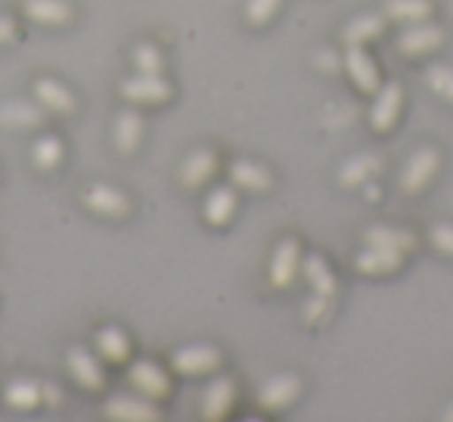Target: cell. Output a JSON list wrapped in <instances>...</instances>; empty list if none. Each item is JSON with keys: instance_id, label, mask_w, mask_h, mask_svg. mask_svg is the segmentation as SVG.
Segmentation results:
<instances>
[{"instance_id": "2e32d148", "label": "cell", "mask_w": 453, "mask_h": 422, "mask_svg": "<svg viewBox=\"0 0 453 422\" xmlns=\"http://www.w3.org/2000/svg\"><path fill=\"white\" fill-rule=\"evenodd\" d=\"M230 180L242 189L265 193V189H271L273 174H271V168H265L261 162H252V158H234V162H230Z\"/></svg>"}, {"instance_id": "e0dca14e", "label": "cell", "mask_w": 453, "mask_h": 422, "mask_svg": "<svg viewBox=\"0 0 453 422\" xmlns=\"http://www.w3.org/2000/svg\"><path fill=\"white\" fill-rule=\"evenodd\" d=\"M69 372L78 385H84L88 391L103 388V366L100 357L88 351V348H72L69 351Z\"/></svg>"}, {"instance_id": "7c38bea8", "label": "cell", "mask_w": 453, "mask_h": 422, "mask_svg": "<svg viewBox=\"0 0 453 422\" xmlns=\"http://www.w3.org/2000/svg\"><path fill=\"white\" fill-rule=\"evenodd\" d=\"M131 382H134V388L150 397V401H162L171 391V382H168V376H165V370L158 364H152V360H137V364L131 366Z\"/></svg>"}, {"instance_id": "83f0119b", "label": "cell", "mask_w": 453, "mask_h": 422, "mask_svg": "<svg viewBox=\"0 0 453 422\" xmlns=\"http://www.w3.org/2000/svg\"><path fill=\"white\" fill-rule=\"evenodd\" d=\"M366 246H385V249H401L407 252L413 246V236L407 230H395V227H372L366 234Z\"/></svg>"}, {"instance_id": "4fadbf2b", "label": "cell", "mask_w": 453, "mask_h": 422, "mask_svg": "<svg viewBox=\"0 0 453 422\" xmlns=\"http://www.w3.org/2000/svg\"><path fill=\"white\" fill-rule=\"evenodd\" d=\"M236 215V189L234 187H214L202 202V218L211 227H226Z\"/></svg>"}, {"instance_id": "d4e9b609", "label": "cell", "mask_w": 453, "mask_h": 422, "mask_svg": "<svg viewBox=\"0 0 453 422\" xmlns=\"http://www.w3.org/2000/svg\"><path fill=\"white\" fill-rule=\"evenodd\" d=\"M376 171H379L376 156H351L339 168V180L342 187H364L370 180V174H376Z\"/></svg>"}, {"instance_id": "1f68e13d", "label": "cell", "mask_w": 453, "mask_h": 422, "mask_svg": "<svg viewBox=\"0 0 453 422\" xmlns=\"http://www.w3.org/2000/svg\"><path fill=\"white\" fill-rule=\"evenodd\" d=\"M283 0H246V22L249 26H267L280 13Z\"/></svg>"}, {"instance_id": "4316f807", "label": "cell", "mask_w": 453, "mask_h": 422, "mask_svg": "<svg viewBox=\"0 0 453 422\" xmlns=\"http://www.w3.org/2000/svg\"><path fill=\"white\" fill-rule=\"evenodd\" d=\"M385 16L403 22H426L432 16V0H385Z\"/></svg>"}, {"instance_id": "cb8c5ba5", "label": "cell", "mask_w": 453, "mask_h": 422, "mask_svg": "<svg viewBox=\"0 0 453 422\" xmlns=\"http://www.w3.org/2000/svg\"><path fill=\"white\" fill-rule=\"evenodd\" d=\"M63 158H65V143L57 134H41L32 143V162L38 165V168H44V171L59 168Z\"/></svg>"}, {"instance_id": "7402d4cb", "label": "cell", "mask_w": 453, "mask_h": 422, "mask_svg": "<svg viewBox=\"0 0 453 422\" xmlns=\"http://www.w3.org/2000/svg\"><path fill=\"white\" fill-rule=\"evenodd\" d=\"M4 401L13 410H35L44 403V391H41V382H35V379H13L4 388Z\"/></svg>"}, {"instance_id": "836d02e7", "label": "cell", "mask_w": 453, "mask_h": 422, "mask_svg": "<svg viewBox=\"0 0 453 422\" xmlns=\"http://www.w3.org/2000/svg\"><path fill=\"white\" fill-rule=\"evenodd\" d=\"M16 32H19V26H16L13 16H4L0 13V44H7V41L16 38Z\"/></svg>"}, {"instance_id": "277c9868", "label": "cell", "mask_w": 453, "mask_h": 422, "mask_svg": "<svg viewBox=\"0 0 453 422\" xmlns=\"http://www.w3.org/2000/svg\"><path fill=\"white\" fill-rule=\"evenodd\" d=\"M403 112V88L401 84H385L376 90V103L370 109V125L376 134H388L401 121Z\"/></svg>"}, {"instance_id": "d6a6232c", "label": "cell", "mask_w": 453, "mask_h": 422, "mask_svg": "<svg viewBox=\"0 0 453 422\" xmlns=\"http://www.w3.org/2000/svg\"><path fill=\"white\" fill-rule=\"evenodd\" d=\"M428 242H432L444 258H453V224L450 221L432 224V227H428Z\"/></svg>"}, {"instance_id": "5bb4252c", "label": "cell", "mask_w": 453, "mask_h": 422, "mask_svg": "<svg viewBox=\"0 0 453 422\" xmlns=\"http://www.w3.org/2000/svg\"><path fill=\"white\" fill-rule=\"evenodd\" d=\"M234 379H214V382H208L205 391H202V416L205 419H224L230 413V407H234Z\"/></svg>"}, {"instance_id": "6da1fadb", "label": "cell", "mask_w": 453, "mask_h": 422, "mask_svg": "<svg viewBox=\"0 0 453 422\" xmlns=\"http://www.w3.org/2000/svg\"><path fill=\"white\" fill-rule=\"evenodd\" d=\"M438 165H441V152L434 150V146H419V150L410 152L403 168L397 171V187H401L403 193H422V189L432 183Z\"/></svg>"}, {"instance_id": "4dcf8cb0", "label": "cell", "mask_w": 453, "mask_h": 422, "mask_svg": "<svg viewBox=\"0 0 453 422\" xmlns=\"http://www.w3.org/2000/svg\"><path fill=\"white\" fill-rule=\"evenodd\" d=\"M426 81L432 84V90L438 96H444L447 103H453V65L434 63L426 69Z\"/></svg>"}, {"instance_id": "7a4b0ae2", "label": "cell", "mask_w": 453, "mask_h": 422, "mask_svg": "<svg viewBox=\"0 0 453 422\" xmlns=\"http://www.w3.org/2000/svg\"><path fill=\"white\" fill-rule=\"evenodd\" d=\"M121 96L131 106H162L171 100V84L162 78V72H137L134 78L121 81Z\"/></svg>"}, {"instance_id": "9c48e42d", "label": "cell", "mask_w": 453, "mask_h": 422, "mask_svg": "<svg viewBox=\"0 0 453 422\" xmlns=\"http://www.w3.org/2000/svg\"><path fill=\"white\" fill-rule=\"evenodd\" d=\"M298 395H302V379L286 372V376H273V379H267V382L261 385L258 403L265 410H286V407H292V403H296Z\"/></svg>"}, {"instance_id": "30bf717a", "label": "cell", "mask_w": 453, "mask_h": 422, "mask_svg": "<svg viewBox=\"0 0 453 422\" xmlns=\"http://www.w3.org/2000/svg\"><path fill=\"white\" fill-rule=\"evenodd\" d=\"M171 364L183 376H202V372H211L220 364V351L214 345H187L180 351H174Z\"/></svg>"}, {"instance_id": "ffe728a7", "label": "cell", "mask_w": 453, "mask_h": 422, "mask_svg": "<svg viewBox=\"0 0 453 422\" xmlns=\"http://www.w3.org/2000/svg\"><path fill=\"white\" fill-rule=\"evenodd\" d=\"M112 137H115L119 152H125V156H131V152L137 150L140 137H143V119H140L137 109H121L119 119H115Z\"/></svg>"}, {"instance_id": "f546056e", "label": "cell", "mask_w": 453, "mask_h": 422, "mask_svg": "<svg viewBox=\"0 0 453 422\" xmlns=\"http://www.w3.org/2000/svg\"><path fill=\"white\" fill-rule=\"evenodd\" d=\"M131 63L137 72H162L165 59H162V50H158L152 41H143L131 50Z\"/></svg>"}, {"instance_id": "d6986e66", "label": "cell", "mask_w": 453, "mask_h": 422, "mask_svg": "<svg viewBox=\"0 0 453 422\" xmlns=\"http://www.w3.org/2000/svg\"><path fill=\"white\" fill-rule=\"evenodd\" d=\"M94 341L100 357L109 360V364H127L131 360V335L121 326H103Z\"/></svg>"}, {"instance_id": "e575fe53", "label": "cell", "mask_w": 453, "mask_h": 422, "mask_svg": "<svg viewBox=\"0 0 453 422\" xmlns=\"http://www.w3.org/2000/svg\"><path fill=\"white\" fill-rule=\"evenodd\" d=\"M444 419H453V403H450V410L444 413Z\"/></svg>"}, {"instance_id": "ac0fdd59", "label": "cell", "mask_w": 453, "mask_h": 422, "mask_svg": "<svg viewBox=\"0 0 453 422\" xmlns=\"http://www.w3.org/2000/svg\"><path fill=\"white\" fill-rule=\"evenodd\" d=\"M22 13L41 26H65L72 22L75 10L65 0H22Z\"/></svg>"}, {"instance_id": "8992f818", "label": "cell", "mask_w": 453, "mask_h": 422, "mask_svg": "<svg viewBox=\"0 0 453 422\" xmlns=\"http://www.w3.org/2000/svg\"><path fill=\"white\" fill-rule=\"evenodd\" d=\"M345 72L351 75V81L357 84V90H364V94H376V90L382 88L379 65H376V59L364 50V44H348Z\"/></svg>"}, {"instance_id": "f1b7e54d", "label": "cell", "mask_w": 453, "mask_h": 422, "mask_svg": "<svg viewBox=\"0 0 453 422\" xmlns=\"http://www.w3.org/2000/svg\"><path fill=\"white\" fill-rule=\"evenodd\" d=\"M304 273H308L311 286H314V292H323V295H329L333 292V271H329L326 258H320V255H311V258H304Z\"/></svg>"}, {"instance_id": "484cf974", "label": "cell", "mask_w": 453, "mask_h": 422, "mask_svg": "<svg viewBox=\"0 0 453 422\" xmlns=\"http://www.w3.org/2000/svg\"><path fill=\"white\" fill-rule=\"evenodd\" d=\"M382 28H385V19L379 13H360L345 26V41L348 44H366V41L379 38Z\"/></svg>"}, {"instance_id": "44dd1931", "label": "cell", "mask_w": 453, "mask_h": 422, "mask_svg": "<svg viewBox=\"0 0 453 422\" xmlns=\"http://www.w3.org/2000/svg\"><path fill=\"white\" fill-rule=\"evenodd\" d=\"M403 265L401 249H385V246H366L357 255V271L360 273H391L395 267Z\"/></svg>"}, {"instance_id": "3957f363", "label": "cell", "mask_w": 453, "mask_h": 422, "mask_svg": "<svg viewBox=\"0 0 453 422\" xmlns=\"http://www.w3.org/2000/svg\"><path fill=\"white\" fill-rule=\"evenodd\" d=\"M81 202L94 211V215L103 218H125L131 215V196L125 189L112 187V183H90L81 193Z\"/></svg>"}, {"instance_id": "5b68a950", "label": "cell", "mask_w": 453, "mask_h": 422, "mask_svg": "<svg viewBox=\"0 0 453 422\" xmlns=\"http://www.w3.org/2000/svg\"><path fill=\"white\" fill-rule=\"evenodd\" d=\"M441 44H444V28L426 26V22H413V26L397 38L395 47H397V53H403V57L422 59V57H428V53L438 50Z\"/></svg>"}, {"instance_id": "603a6c76", "label": "cell", "mask_w": 453, "mask_h": 422, "mask_svg": "<svg viewBox=\"0 0 453 422\" xmlns=\"http://www.w3.org/2000/svg\"><path fill=\"white\" fill-rule=\"evenodd\" d=\"M106 416L109 419H156L158 410L152 407V401H137V397H127V395H119L106 403Z\"/></svg>"}, {"instance_id": "9a60e30c", "label": "cell", "mask_w": 453, "mask_h": 422, "mask_svg": "<svg viewBox=\"0 0 453 422\" xmlns=\"http://www.w3.org/2000/svg\"><path fill=\"white\" fill-rule=\"evenodd\" d=\"M44 121V106L28 100H10L0 106V125L13 127V131H35Z\"/></svg>"}, {"instance_id": "8fae6325", "label": "cell", "mask_w": 453, "mask_h": 422, "mask_svg": "<svg viewBox=\"0 0 453 422\" xmlns=\"http://www.w3.org/2000/svg\"><path fill=\"white\" fill-rule=\"evenodd\" d=\"M32 90H35V100H38L44 109H50V112L69 115L78 109V96L72 94L59 78H38Z\"/></svg>"}, {"instance_id": "52a82bcc", "label": "cell", "mask_w": 453, "mask_h": 422, "mask_svg": "<svg viewBox=\"0 0 453 422\" xmlns=\"http://www.w3.org/2000/svg\"><path fill=\"white\" fill-rule=\"evenodd\" d=\"M302 271V246H298L296 236H286L277 249H273V261H271V283L277 289H286V286L296 280V273Z\"/></svg>"}, {"instance_id": "ba28073f", "label": "cell", "mask_w": 453, "mask_h": 422, "mask_svg": "<svg viewBox=\"0 0 453 422\" xmlns=\"http://www.w3.org/2000/svg\"><path fill=\"white\" fill-rule=\"evenodd\" d=\"M214 168H218V152L208 150V146L205 150H193L180 162V168H177V180H180L187 189H199L211 180Z\"/></svg>"}]
</instances>
